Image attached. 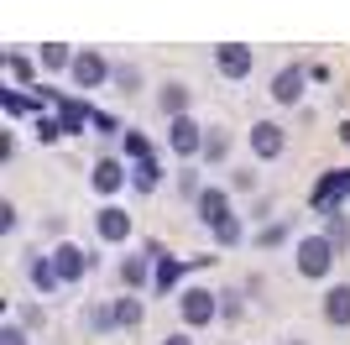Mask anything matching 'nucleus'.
Listing matches in <instances>:
<instances>
[{"label":"nucleus","mask_w":350,"mask_h":345,"mask_svg":"<svg viewBox=\"0 0 350 345\" xmlns=\"http://www.w3.org/2000/svg\"><path fill=\"white\" fill-rule=\"evenodd\" d=\"M215 241H219V246H235V241H241V220L230 215L225 225H215Z\"/></svg>","instance_id":"b1692460"},{"label":"nucleus","mask_w":350,"mask_h":345,"mask_svg":"<svg viewBox=\"0 0 350 345\" xmlns=\"http://www.w3.org/2000/svg\"><path fill=\"white\" fill-rule=\"evenodd\" d=\"M345 194H350V172H345V168L324 172L319 183H314V209H324V215H329V204H340Z\"/></svg>","instance_id":"39448f33"},{"label":"nucleus","mask_w":350,"mask_h":345,"mask_svg":"<svg viewBox=\"0 0 350 345\" xmlns=\"http://www.w3.org/2000/svg\"><path fill=\"white\" fill-rule=\"evenodd\" d=\"M193 204H199V220H204V225H225V220H230V199H225V188H204Z\"/></svg>","instance_id":"1a4fd4ad"},{"label":"nucleus","mask_w":350,"mask_h":345,"mask_svg":"<svg viewBox=\"0 0 350 345\" xmlns=\"http://www.w3.org/2000/svg\"><path fill=\"white\" fill-rule=\"evenodd\" d=\"M42 63H47V68H73V58H68V47H63V42H47L42 47Z\"/></svg>","instance_id":"4be33fe9"},{"label":"nucleus","mask_w":350,"mask_h":345,"mask_svg":"<svg viewBox=\"0 0 350 345\" xmlns=\"http://www.w3.org/2000/svg\"><path fill=\"white\" fill-rule=\"evenodd\" d=\"M288 345H304V340H288Z\"/></svg>","instance_id":"72a5a7b5"},{"label":"nucleus","mask_w":350,"mask_h":345,"mask_svg":"<svg viewBox=\"0 0 350 345\" xmlns=\"http://www.w3.org/2000/svg\"><path fill=\"white\" fill-rule=\"evenodd\" d=\"M73 84H79V89L105 84V58L100 53H79V58H73Z\"/></svg>","instance_id":"9d476101"},{"label":"nucleus","mask_w":350,"mask_h":345,"mask_svg":"<svg viewBox=\"0 0 350 345\" xmlns=\"http://www.w3.org/2000/svg\"><path fill=\"white\" fill-rule=\"evenodd\" d=\"M162 345H193V340H189V335H167Z\"/></svg>","instance_id":"2f4dec72"},{"label":"nucleus","mask_w":350,"mask_h":345,"mask_svg":"<svg viewBox=\"0 0 350 345\" xmlns=\"http://www.w3.org/2000/svg\"><path fill=\"white\" fill-rule=\"evenodd\" d=\"M162 110L173 115V120H178V115H189V89H183V84H167V89H162Z\"/></svg>","instance_id":"f3484780"},{"label":"nucleus","mask_w":350,"mask_h":345,"mask_svg":"<svg viewBox=\"0 0 350 345\" xmlns=\"http://www.w3.org/2000/svg\"><path fill=\"white\" fill-rule=\"evenodd\" d=\"M126 157H131V162L152 157V146H146V136H142V131H126Z\"/></svg>","instance_id":"5701e85b"},{"label":"nucleus","mask_w":350,"mask_h":345,"mask_svg":"<svg viewBox=\"0 0 350 345\" xmlns=\"http://www.w3.org/2000/svg\"><path fill=\"white\" fill-rule=\"evenodd\" d=\"M215 314H219V293H209V288H189L183 293V319L189 324H209Z\"/></svg>","instance_id":"423d86ee"},{"label":"nucleus","mask_w":350,"mask_h":345,"mask_svg":"<svg viewBox=\"0 0 350 345\" xmlns=\"http://www.w3.org/2000/svg\"><path fill=\"white\" fill-rule=\"evenodd\" d=\"M110 314H116V324H126V330H131V324H142V303H136V298H120Z\"/></svg>","instance_id":"412c9836"},{"label":"nucleus","mask_w":350,"mask_h":345,"mask_svg":"<svg viewBox=\"0 0 350 345\" xmlns=\"http://www.w3.org/2000/svg\"><path fill=\"white\" fill-rule=\"evenodd\" d=\"M120 183H126V162H116V157L94 162V188H100V194H116Z\"/></svg>","instance_id":"4468645a"},{"label":"nucleus","mask_w":350,"mask_h":345,"mask_svg":"<svg viewBox=\"0 0 350 345\" xmlns=\"http://www.w3.org/2000/svg\"><path fill=\"white\" fill-rule=\"evenodd\" d=\"M120 283H126V288H142V283H146V267H142V261L131 257L126 267H120Z\"/></svg>","instance_id":"393cba45"},{"label":"nucleus","mask_w":350,"mask_h":345,"mask_svg":"<svg viewBox=\"0 0 350 345\" xmlns=\"http://www.w3.org/2000/svg\"><path fill=\"white\" fill-rule=\"evenodd\" d=\"M0 105H5V115H27V110L42 115V105H37V100H21L16 89H0Z\"/></svg>","instance_id":"aec40b11"},{"label":"nucleus","mask_w":350,"mask_h":345,"mask_svg":"<svg viewBox=\"0 0 350 345\" xmlns=\"http://www.w3.org/2000/svg\"><path fill=\"white\" fill-rule=\"evenodd\" d=\"M225 146H230V142H225V136H209V142H204V152H209V162H219V157H225Z\"/></svg>","instance_id":"c85d7f7f"},{"label":"nucleus","mask_w":350,"mask_h":345,"mask_svg":"<svg viewBox=\"0 0 350 345\" xmlns=\"http://www.w3.org/2000/svg\"><path fill=\"white\" fill-rule=\"evenodd\" d=\"M37 136H42V142H58V136H63V120H53V115H37Z\"/></svg>","instance_id":"a878e982"},{"label":"nucleus","mask_w":350,"mask_h":345,"mask_svg":"<svg viewBox=\"0 0 350 345\" xmlns=\"http://www.w3.org/2000/svg\"><path fill=\"white\" fill-rule=\"evenodd\" d=\"M340 136H345V142H350V120H345V126H340Z\"/></svg>","instance_id":"473e14b6"},{"label":"nucleus","mask_w":350,"mask_h":345,"mask_svg":"<svg viewBox=\"0 0 350 345\" xmlns=\"http://www.w3.org/2000/svg\"><path fill=\"white\" fill-rule=\"evenodd\" d=\"M324 319L340 324V330L350 324V283H335L329 293H324Z\"/></svg>","instance_id":"9b49d317"},{"label":"nucleus","mask_w":350,"mask_h":345,"mask_svg":"<svg viewBox=\"0 0 350 345\" xmlns=\"http://www.w3.org/2000/svg\"><path fill=\"white\" fill-rule=\"evenodd\" d=\"M215 63H219V73H225V79H251L256 53H251V47H241V42H225V47H215Z\"/></svg>","instance_id":"f03ea898"},{"label":"nucleus","mask_w":350,"mask_h":345,"mask_svg":"<svg viewBox=\"0 0 350 345\" xmlns=\"http://www.w3.org/2000/svg\"><path fill=\"white\" fill-rule=\"evenodd\" d=\"M304 79L308 73L304 68H282L278 79H272V100H282V105H293L298 94H304Z\"/></svg>","instance_id":"ddd939ff"},{"label":"nucleus","mask_w":350,"mask_h":345,"mask_svg":"<svg viewBox=\"0 0 350 345\" xmlns=\"http://www.w3.org/2000/svg\"><path fill=\"white\" fill-rule=\"evenodd\" d=\"M53 267H58L63 283H79V277L94 267V257H89L84 246H58V251H53Z\"/></svg>","instance_id":"20e7f679"},{"label":"nucleus","mask_w":350,"mask_h":345,"mask_svg":"<svg viewBox=\"0 0 350 345\" xmlns=\"http://www.w3.org/2000/svg\"><path fill=\"white\" fill-rule=\"evenodd\" d=\"M0 345H27V330H21V324H5V330H0Z\"/></svg>","instance_id":"cd10ccee"},{"label":"nucleus","mask_w":350,"mask_h":345,"mask_svg":"<svg viewBox=\"0 0 350 345\" xmlns=\"http://www.w3.org/2000/svg\"><path fill=\"white\" fill-rule=\"evenodd\" d=\"M27 277H31L37 288H42V293H53V288L63 283V277H58V267H53V257H37V261L27 267Z\"/></svg>","instance_id":"2eb2a0df"},{"label":"nucleus","mask_w":350,"mask_h":345,"mask_svg":"<svg viewBox=\"0 0 350 345\" xmlns=\"http://www.w3.org/2000/svg\"><path fill=\"white\" fill-rule=\"evenodd\" d=\"M167 142H173L178 157H193V152H204V131H199V120H189V115H178L173 126H167Z\"/></svg>","instance_id":"7ed1b4c3"},{"label":"nucleus","mask_w":350,"mask_h":345,"mask_svg":"<svg viewBox=\"0 0 350 345\" xmlns=\"http://www.w3.org/2000/svg\"><path fill=\"white\" fill-rule=\"evenodd\" d=\"M0 230H16V204H0Z\"/></svg>","instance_id":"7c9ffc66"},{"label":"nucleus","mask_w":350,"mask_h":345,"mask_svg":"<svg viewBox=\"0 0 350 345\" xmlns=\"http://www.w3.org/2000/svg\"><path fill=\"white\" fill-rule=\"evenodd\" d=\"M282 146H288V136H282L278 120H256V126H251V152H256V157H278Z\"/></svg>","instance_id":"0eeeda50"},{"label":"nucleus","mask_w":350,"mask_h":345,"mask_svg":"<svg viewBox=\"0 0 350 345\" xmlns=\"http://www.w3.org/2000/svg\"><path fill=\"white\" fill-rule=\"evenodd\" d=\"M94 115H100V110H89L84 100H58V120H63V131H84V126H94Z\"/></svg>","instance_id":"f8f14e48"},{"label":"nucleus","mask_w":350,"mask_h":345,"mask_svg":"<svg viewBox=\"0 0 350 345\" xmlns=\"http://www.w3.org/2000/svg\"><path fill=\"white\" fill-rule=\"evenodd\" d=\"M335 257H340V251L324 241V235H304V241H298V272H304V277H329Z\"/></svg>","instance_id":"f257e3e1"},{"label":"nucleus","mask_w":350,"mask_h":345,"mask_svg":"<svg viewBox=\"0 0 350 345\" xmlns=\"http://www.w3.org/2000/svg\"><path fill=\"white\" fill-rule=\"evenodd\" d=\"M94 225H100V241H126L131 235V215L116 209V204H105L100 215H94Z\"/></svg>","instance_id":"6e6552de"},{"label":"nucleus","mask_w":350,"mask_h":345,"mask_svg":"<svg viewBox=\"0 0 350 345\" xmlns=\"http://www.w3.org/2000/svg\"><path fill=\"white\" fill-rule=\"evenodd\" d=\"M178 277H183V261H173V257H157V272H152V283H157L162 293H167V288H173Z\"/></svg>","instance_id":"a211bd4d"},{"label":"nucleus","mask_w":350,"mask_h":345,"mask_svg":"<svg viewBox=\"0 0 350 345\" xmlns=\"http://www.w3.org/2000/svg\"><path fill=\"white\" fill-rule=\"evenodd\" d=\"M324 241L335 246V251H340V246L350 241V225H345V220H340V209H335V215H324Z\"/></svg>","instance_id":"6ab92c4d"},{"label":"nucleus","mask_w":350,"mask_h":345,"mask_svg":"<svg viewBox=\"0 0 350 345\" xmlns=\"http://www.w3.org/2000/svg\"><path fill=\"white\" fill-rule=\"evenodd\" d=\"M157 178H162V168H157V157H142L131 168V183L142 188V194H152V188H157Z\"/></svg>","instance_id":"dca6fc26"},{"label":"nucleus","mask_w":350,"mask_h":345,"mask_svg":"<svg viewBox=\"0 0 350 345\" xmlns=\"http://www.w3.org/2000/svg\"><path fill=\"white\" fill-rule=\"evenodd\" d=\"M282 235H288V225H267V230H262V246H278Z\"/></svg>","instance_id":"c756f323"},{"label":"nucleus","mask_w":350,"mask_h":345,"mask_svg":"<svg viewBox=\"0 0 350 345\" xmlns=\"http://www.w3.org/2000/svg\"><path fill=\"white\" fill-rule=\"evenodd\" d=\"M5 68H11V79H21V84L31 79V63H27L21 53H5Z\"/></svg>","instance_id":"bb28decb"}]
</instances>
